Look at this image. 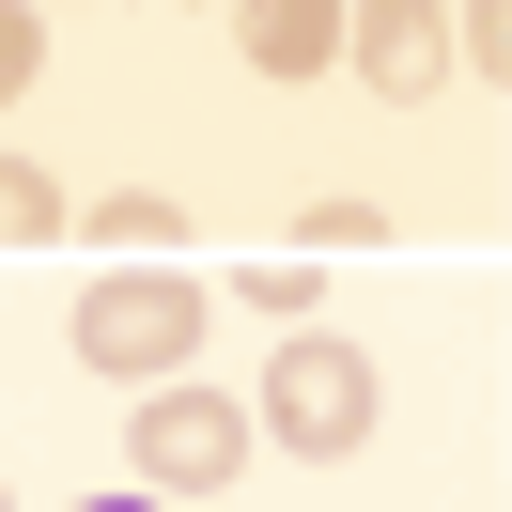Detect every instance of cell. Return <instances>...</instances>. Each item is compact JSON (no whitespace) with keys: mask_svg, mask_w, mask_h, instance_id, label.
I'll list each match as a JSON object with an SVG mask.
<instances>
[{"mask_svg":"<svg viewBox=\"0 0 512 512\" xmlns=\"http://www.w3.org/2000/svg\"><path fill=\"white\" fill-rule=\"evenodd\" d=\"M202 311H218V295H202L187 264H125V280L78 295V373H109V388H171V373L202 357Z\"/></svg>","mask_w":512,"mask_h":512,"instance_id":"6da1fadb","label":"cell"},{"mask_svg":"<svg viewBox=\"0 0 512 512\" xmlns=\"http://www.w3.org/2000/svg\"><path fill=\"white\" fill-rule=\"evenodd\" d=\"M0 512H16V497H0Z\"/></svg>","mask_w":512,"mask_h":512,"instance_id":"4fadbf2b","label":"cell"},{"mask_svg":"<svg viewBox=\"0 0 512 512\" xmlns=\"http://www.w3.org/2000/svg\"><path fill=\"white\" fill-rule=\"evenodd\" d=\"M125 450H140V481H156V497H233V466H249V419H233L218 388H140Z\"/></svg>","mask_w":512,"mask_h":512,"instance_id":"3957f363","label":"cell"},{"mask_svg":"<svg viewBox=\"0 0 512 512\" xmlns=\"http://www.w3.org/2000/svg\"><path fill=\"white\" fill-rule=\"evenodd\" d=\"M47 233H63V187L32 156H0V249H47Z\"/></svg>","mask_w":512,"mask_h":512,"instance_id":"52a82bcc","label":"cell"},{"mask_svg":"<svg viewBox=\"0 0 512 512\" xmlns=\"http://www.w3.org/2000/svg\"><path fill=\"white\" fill-rule=\"evenodd\" d=\"M311 280H326V264H233V295H249V311H280V326H311Z\"/></svg>","mask_w":512,"mask_h":512,"instance_id":"30bf717a","label":"cell"},{"mask_svg":"<svg viewBox=\"0 0 512 512\" xmlns=\"http://www.w3.org/2000/svg\"><path fill=\"white\" fill-rule=\"evenodd\" d=\"M94 512H156V497H94Z\"/></svg>","mask_w":512,"mask_h":512,"instance_id":"7c38bea8","label":"cell"},{"mask_svg":"<svg viewBox=\"0 0 512 512\" xmlns=\"http://www.w3.org/2000/svg\"><path fill=\"white\" fill-rule=\"evenodd\" d=\"M295 249H388V202H357V187H326L311 218H295Z\"/></svg>","mask_w":512,"mask_h":512,"instance_id":"ba28073f","label":"cell"},{"mask_svg":"<svg viewBox=\"0 0 512 512\" xmlns=\"http://www.w3.org/2000/svg\"><path fill=\"white\" fill-rule=\"evenodd\" d=\"M342 63L373 94H435L450 78V0H342Z\"/></svg>","mask_w":512,"mask_h":512,"instance_id":"277c9868","label":"cell"},{"mask_svg":"<svg viewBox=\"0 0 512 512\" xmlns=\"http://www.w3.org/2000/svg\"><path fill=\"white\" fill-rule=\"evenodd\" d=\"M233 47L264 78H326L342 63V0H233Z\"/></svg>","mask_w":512,"mask_h":512,"instance_id":"5b68a950","label":"cell"},{"mask_svg":"<svg viewBox=\"0 0 512 512\" xmlns=\"http://www.w3.org/2000/svg\"><path fill=\"white\" fill-rule=\"evenodd\" d=\"M249 435H280V450H311V466H342V450L373 435V357L326 342V326H295V342L264 357V419H249Z\"/></svg>","mask_w":512,"mask_h":512,"instance_id":"7a4b0ae2","label":"cell"},{"mask_svg":"<svg viewBox=\"0 0 512 512\" xmlns=\"http://www.w3.org/2000/svg\"><path fill=\"white\" fill-rule=\"evenodd\" d=\"M32 63H47V16H32V0H0V94H32Z\"/></svg>","mask_w":512,"mask_h":512,"instance_id":"8fae6325","label":"cell"},{"mask_svg":"<svg viewBox=\"0 0 512 512\" xmlns=\"http://www.w3.org/2000/svg\"><path fill=\"white\" fill-rule=\"evenodd\" d=\"M94 249H140V264L187 249V202H171V187H109V202H94Z\"/></svg>","mask_w":512,"mask_h":512,"instance_id":"8992f818","label":"cell"},{"mask_svg":"<svg viewBox=\"0 0 512 512\" xmlns=\"http://www.w3.org/2000/svg\"><path fill=\"white\" fill-rule=\"evenodd\" d=\"M450 63H481V94H497L512 78V0H466V16H450Z\"/></svg>","mask_w":512,"mask_h":512,"instance_id":"9c48e42d","label":"cell"}]
</instances>
